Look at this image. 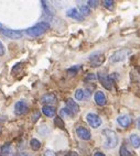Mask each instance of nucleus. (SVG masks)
<instances>
[{"label":"nucleus","instance_id":"nucleus-23","mask_svg":"<svg viewBox=\"0 0 140 156\" xmlns=\"http://www.w3.org/2000/svg\"><path fill=\"white\" fill-rule=\"evenodd\" d=\"M119 155L120 156H131V153L129 152L126 145H121L120 150H119Z\"/></svg>","mask_w":140,"mask_h":156},{"label":"nucleus","instance_id":"nucleus-30","mask_svg":"<svg viewBox=\"0 0 140 156\" xmlns=\"http://www.w3.org/2000/svg\"><path fill=\"white\" fill-rule=\"evenodd\" d=\"M5 46H3V44L1 43V41H0V55L2 56V55H5Z\"/></svg>","mask_w":140,"mask_h":156},{"label":"nucleus","instance_id":"nucleus-14","mask_svg":"<svg viewBox=\"0 0 140 156\" xmlns=\"http://www.w3.org/2000/svg\"><path fill=\"white\" fill-rule=\"evenodd\" d=\"M117 123L123 128H128L131 123V118L128 114H121L117 118Z\"/></svg>","mask_w":140,"mask_h":156},{"label":"nucleus","instance_id":"nucleus-33","mask_svg":"<svg viewBox=\"0 0 140 156\" xmlns=\"http://www.w3.org/2000/svg\"><path fill=\"white\" fill-rule=\"evenodd\" d=\"M137 128L140 130V118H138L137 119Z\"/></svg>","mask_w":140,"mask_h":156},{"label":"nucleus","instance_id":"nucleus-18","mask_svg":"<svg viewBox=\"0 0 140 156\" xmlns=\"http://www.w3.org/2000/svg\"><path fill=\"white\" fill-rule=\"evenodd\" d=\"M79 11L83 17H87V16L90 14V8L88 6H84V5H83V6L79 7Z\"/></svg>","mask_w":140,"mask_h":156},{"label":"nucleus","instance_id":"nucleus-6","mask_svg":"<svg viewBox=\"0 0 140 156\" xmlns=\"http://www.w3.org/2000/svg\"><path fill=\"white\" fill-rule=\"evenodd\" d=\"M86 121H87V123L94 129H97L101 126V119L99 118V115H97L96 113H87Z\"/></svg>","mask_w":140,"mask_h":156},{"label":"nucleus","instance_id":"nucleus-5","mask_svg":"<svg viewBox=\"0 0 140 156\" xmlns=\"http://www.w3.org/2000/svg\"><path fill=\"white\" fill-rule=\"evenodd\" d=\"M0 32L3 34V35H6L7 37L9 39H20L21 36H22V33L18 30H11V29H8L6 28L5 25H2L0 23Z\"/></svg>","mask_w":140,"mask_h":156},{"label":"nucleus","instance_id":"nucleus-11","mask_svg":"<svg viewBox=\"0 0 140 156\" xmlns=\"http://www.w3.org/2000/svg\"><path fill=\"white\" fill-rule=\"evenodd\" d=\"M0 156H17V153L10 143H6L0 147Z\"/></svg>","mask_w":140,"mask_h":156},{"label":"nucleus","instance_id":"nucleus-29","mask_svg":"<svg viewBox=\"0 0 140 156\" xmlns=\"http://www.w3.org/2000/svg\"><path fill=\"white\" fill-rule=\"evenodd\" d=\"M96 79V76L94 75V74H88V75H87V77H86V79H85V80L86 81H88V80H95Z\"/></svg>","mask_w":140,"mask_h":156},{"label":"nucleus","instance_id":"nucleus-7","mask_svg":"<svg viewBox=\"0 0 140 156\" xmlns=\"http://www.w3.org/2000/svg\"><path fill=\"white\" fill-rule=\"evenodd\" d=\"M90 62L93 67H98L105 62V56L101 52H96L90 56Z\"/></svg>","mask_w":140,"mask_h":156},{"label":"nucleus","instance_id":"nucleus-31","mask_svg":"<svg viewBox=\"0 0 140 156\" xmlns=\"http://www.w3.org/2000/svg\"><path fill=\"white\" fill-rule=\"evenodd\" d=\"M94 156H106V155H105V154H104L103 152H95Z\"/></svg>","mask_w":140,"mask_h":156},{"label":"nucleus","instance_id":"nucleus-1","mask_svg":"<svg viewBox=\"0 0 140 156\" xmlns=\"http://www.w3.org/2000/svg\"><path fill=\"white\" fill-rule=\"evenodd\" d=\"M103 135L105 137V142H104V147L107 150H112L115 148L118 144V135L115 131L109 130V129H105L103 131Z\"/></svg>","mask_w":140,"mask_h":156},{"label":"nucleus","instance_id":"nucleus-17","mask_svg":"<svg viewBox=\"0 0 140 156\" xmlns=\"http://www.w3.org/2000/svg\"><path fill=\"white\" fill-rule=\"evenodd\" d=\"M129 141H130V143H131V145L134 148L140 147V136L139 135H137V134H131V135L129 136Z\"/></svg>","mask_w":140,"mask_h":156},{"label":"nucleus","instance_id":"nucleus-2","mask_svg":"<svg viewBox=\"0 0 140 156\" xmlns=\"http://www.w3.org/2000/svg\"><path fill=\"white\" fill-rule=\"evenodd\" d=\"M49 29H50L49 21H41V22L37 23V24L33 25V27L27 29V30H25V33L28 34L29 36L37 37V36H40V35H42L43 33H45Z\"/></svg>","mask_w":140,"mask_h":156},{"label":"nucleus","instance_id":"nucleus-26","mask_svg":"<svg viewBox=\"0 0 140 156\" xmlns=\"http://www.w3.org/2000/svg\"><path fill=\"white\" fill-rule=\"evenodd\" d=\"M87 3H88V7H94V8H95V7H97L98 6V1H96V0H88V1H87Z\"/></svg>","mask_w":140,"mask_h":156},{"label":"nucleus","instance_id":"nucleus-20","mask_svg":"<svg viewBox=\"0 0 140 156\" xmlns=\"http://www.w3.org/2000/svg\"><path fill=\"white\" fill-rule=\"evenodd\" d=\"M30 146L33 151H38L41 147V142L38 139H32L30 141Z\"/></svg>","mask_w":140,"mask_h":156},{"label":"nucleus","instance_id":"nucleus-32","mask_svg":"<svg viewBox=\"0 0 140 156\" xmlns=\"http://www.w3.org/2000/svg\"><path fill=\"white\" fill-rule=\"evenodd\" d=\"M67 156H79V154L76 153V152H71V153L67 154Z\"/></svg>","mask_w":140,"mask_h":156},{"label":"nucleus","instance_id":"nucleus-16","mask_svg":"<svg viewBox=\"0 0 140 156\" xmlns=\"http://www.w3.org/2000/svg\"><path fill=\"white\" fill-rule=\"evenodd\" d=\"M42 112L48 118H55V108L53 106H43Z\"/></svg>","mask_w":140,"mask_h":156},{"label":"nucleus","instance_id":"nucleus-9","mask_svg":"<svg viewBox=\"0 0 140 156\" xmlns=\"http://www.w3.org/2000/svg\"><path fill=\"white\" fill-rule=\"evenodd\" d=\"M65 108H66V110L68 111L70 115H75V114H77L79 112V106L73 100V99H67L66 107H65Z\"/></svg>","mask_w":140,"mask_h":156},{"label":"nucleus","instance_id":"nucleus-21","mask_svg":"<svg viewBox=\"0 0 140 156\" xmlns=\"http://www.w3.org/2000/svg\"><path fill=\"white\" fill-rule=\"evenodd\" d=\"M85 98V90L82 89V88H79V89H77L75 91V99H77V100H83Z\"/></svg>","mask_w":140,"mask_h":156},{"label":"nucleus","instance_id":"nucleus-15","mask_svg":"<svg viewBox=\"0 0 140 156\" xmlns=\"http://www.w3.org/2000/svg\"><path fill=\"white\" fill-rule=\"evenodd\" d=\"M94 99H95V102L98 106H105L107 103L106 96L103 91H96L95 95H94Z\"/></svg>","mask_w":140,"mask_h":156},{"label":"nucleus","instance_id":"nucleus-13","mask_svg":"<svg viewBox=\"0 0 140 156\" xmlns=\"http://www.w3.org/2000/svg\"><path fill=\"white\" fill-rule=\"evenodd\" d=\"M66 16L71 19L77 20V21H83L84 20V17L79 13V11L76 8H70L66 11Z\"/></svg>","mask_w":140,"mask_h":156},{"label":"nucleus","instance_id":"nucleus-10","mask_svg":"<svg viewBox=\"0 0 140 156\" xmlns=\"http://www.w3.org/2000/svg\"><path fill=\"white\" fill-rule=\"evenodd\" d=\"M28 111V103L24 100H20L14 105V113L17 115H23Z\"/></svg>","mask_w":140,"mask_h":156},{"label":"nucleus","instance_id":"nucleus-19","mask_svg":"<svg viewBox=\"0 0 140 156\" xmlns=\"http://www.w3.org/2000/svg\"><path fill=\"white\" fill-rule=\"evenodd\" d=\"M54 124H55L56 128L61 129V130H64V129H65L64 121H63V119H62L61 117H55V118H54Z\"/></svg>","mask_w":140,"mask_h":156},{"label":"nucleus","instance_id":"nucleus-3","mask_svg":"<svg viewBox=\"0 0 140 156\" xmlns=\"http://www.w3.org/2000/svg\"><path fill=\"white\" fill-rule=\"evenodd\" d=\"M129 54H130V51L126 50V48L116 51L115 53L110 56V62H112V63H119V62H123L127 58V56H128Z\"/></svg>","mask_w":140,"mask_h":156},{"label":"nucleus","instance_id":"nucleus-34","mask_svg":"<svg viewBox=\"0 0 140 156\" xmlns=\"http://www.w3.org/2000/svg\"><path fill=\"white\" fill-rule=\"evenodd\" d=\"M20 156H30L29 154H25V153H22V154H20Z\"/></svg>","mask_w":140,"mask_h":156},{"label":"nucleus","instance_id":"nucleus-4","mask_svg":"<svg viewBox=\"0 0 140 156\" xmlns=\"http://www.w3.org/2000/svg\"><path fill=\"white\" fill-rule=\"evenodd\" d=\"M97 75H98V79L101 81V86H103L104 88H106L107 90H112L114 81L112 80L110 76L107 75L106 73H104V72H99Z\"/></svg>","mask_w":140,"mask_h":156},{"label":"nucleus","instance_id":"nucleus-22","mask_svg":"<svg viewBox=\"0 0 140 156\" xmlns=\"http://www.w3.org/2000/svg\"><path fill=\"white\" fill-rule=\"evenodd\" d=\"M79 68H81V66H79V65H76V66H73V67H71V68H68V69L66 70V73L70 76H75L76 74H77V72L79 70Z\"/></svg>","mask_w":140,"mask_h":156},{"label":"nucleus","instance_id":"nucleus-24","mask_svg":"<svg viewBox=\"0 0 140 156\" xmlns=\"http://www.w3.org/2000/svg\"><path fill=\"white\" fill-rule=\"evenodd\" d=\"M114 1L112 0H104L103 1V5H104V7L105 8H107V9H112V7H114Z\"/></svg>","mask_w":140,"mask_h":156},{"label":"nucleus","instance_id":"nucleus-12","mask_svg":"<svg viewBox=\"0 0 140 156\" xmlns=\"http://www.w3.org/2000/svg\"><path fill=\"white\" fill-rule=\"evenodd\" d=\"M57 101V98L54 94L52 92H49V94H45L41 97V102L44 105V106H52L53 103H56Z\"/></svg>","mask_w":140,"mask_h":156},{"label":"nucleus","instance_id":"nucleus-8","mask_svg":"<svg viewBox=\"0 0 140 156\" xmlns=\"http://www.w3.org/2000/svg\"><path fill=\"white\" fill-rule=\"evenodd\" d=\"M76 134H77V136L81 140H83V141H90V137H92V133H90V130L82 126L76 128Z\"/></svg>","mask_w":140,"mask_h":156},{"label":"nucleus","instance_id":"nucleus-27","mask_svg":"<svg viewBox=\"0 0 140 156\" xmlns=\"http://www.w3.org/2000/svg\"><path fill=\"white\" fill-rule=\"evenodd\" d=\"M39 118H40V112L39 111H34L33 112V115H32V121H33V122H35V121H37Z\"/></svg>","mask_w":140,"mask_h":156},{"label":"nucleus","instance_id":"nucleus-28","mask_svg":"<svg viewBox=\"0 0 140 156\" xmlns=\"http://www.w3.org/2000/svg\"><path fill=\"white\" fill-rule=\"evenodd\" d=\"M60 114H61L62 117H67V115H70V113H68V111L66 110V108L61 109V111H60Z\"/></svg>","mask_w":140,"mask_h":156},{"label":"nucleus","instance_id":"nucleus-25","mask_svg":"<svg viewBox=\"0 0 140 156\" xmlns=\"http://www.w3.org/2000/svg\"><path fill=\"white\" fill-rule=\"evenodd\" d=\"M43 156H57V155H56L55 152H53L52 150H46L44 153H43Z\"/></svg>","mask_w":140,"mask_h":156}]
</instances>
